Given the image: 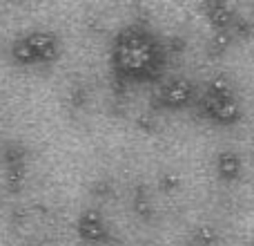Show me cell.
Returning <instances> with one entry per match:
<instances>
[{
	"instance_id": "5",
	"label": "cell",
	"mask_w": 254,
	"mask_h": 246,
	"mask_svg": "<svg viewBox=\"0 0 254 246\" xmlns=\"http://www.w3.org/2000/svg\"><path fill=\"white\" fill-rule=\"evenodd\" d=\"M76 233L85 244H105L110 240V226H107L105 217L96 208H85L76 220Z\"/></svg>"
},
{
	"instance_id": "4",
	"label": "cell",
	"mask_w": 254,
	"mask_h": 246,
	"mask_svg": "<svg viewBox=\"0 0 254 246\" xmlns=\"http://www.w3.org/2000/svg\"><path fill=\"white\" fill-rule=\"evenodd\" d=\"M196 92V85L188 76H172L158 85L156 94H154V103L158 108H165V110H183L194 103Z\"/></svg>"
},
{
	"instance_id": "7",
	"label": "cell",
	"mask_w": 254,
	"mask_h": 246,
	"mask_svg": "<svg viewBox=\"0 0 254 246\" xmlns=\"http://www.w3.org/2000/svg\"><path fill=\"white\" fill-rule=\"evenodd\" d=\"M239 168H241V161L234 152H223L219 157V175L225 177V179H234Z\"/></svg>"
},
{
	"instance_id": "1",
	"label": "cell",
	"mask_w": 254,
	"mask_h": 246,
	"mask_svg": "<svg viewBox=\"0 0 254 246\" xmlns=\"http://www.w3.org/2000/svg\"><path fill=\"white\" fill-rule=\"evenodd\" d=\"M165 61L167 54L161 38L145 22L121 27L112 40V72L125 83H156L165 72Z\"/></svg>"
},
{
	"instance_id": "6",
	"label": "cell",
	"mask_w": 254,
	"mask_h": 246,
	"mask_svg": "<svg viewBox=\"0 0 254 246\" xmlns=\"http://www.w3.org/2000/svg\"><path fill=\"white\" fill-rule=\"evenodd\" d=\"M4 168H7V181L11 186H20L27 175V152L20 143H9L4 148Z\"/></svg>"
},
{
	"instance_id": "2",
	"label": "cell",
	"mask_w": 254,
	"mask_h": 246,
	"mask_svg": "<svg viewBox=\"0 0 254 246\" xmlns=\"http://www.w3.org/2000/svg\"><path fill=\"white\" fill-rule=\"evenodd\" d=\"M63 52L61 36L52 29H29L18 34L9 45V56L16 65H47Z\"/></svg>"
},
{
	"instance_id": "3",
	"label": "cell",
	"mask_w": 254,
	"mask_h": 246,
	"mask_svg": "<svg viewBox=\"0 0 254 246\" xmlns=\"http://www.w3.org/2000/svg\"><path fill=\"white\" fill-rule=\"evenodd\" d=\"M201 110L207 119L223 125H232L241 119V106L234 94V88L225 79H214L205 88L201 99Z\"/></svg>"
}]
</instances>
